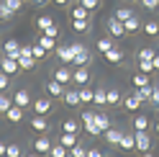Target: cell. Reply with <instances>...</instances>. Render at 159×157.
Wrapping results in <instances>:
<instances>
[{
    "mask_svg": "<svg viewBox=\"0 0 159 157\" xmlns=\"http://www.w3.org/2000/svg\"><path fill=\"white\" fill-rule=\"evenodd\" d=\"M72 52H75V62H72V67H87V64H90L93 54L87 52V46H82V44H72Z\"/></svg>",
    "mask_w": 159,
    "mask_h": 157,
    "instance_id": "1",
    "label": "cell"
},
{
    "mask_svg": "<svg viewBox=\"0 0 159 157\" xmlns=\"http://www.w3.org/2000/svg\"><path fill=\"white\" fill-rule=\"evenodd\" d=\"M80 119H82V129H85L87 134L103 136V131L98 129V124H95V113H93V111H82V113H80Z\"/></svg>",
    "mask_w": 159,
    "mask_h": 157,
    "instance_id": "2",
    "label": "cell"
},
{
    "mask_svg": "<svg viewBox=\"0 0 159 157\" xmlns=\"http://www.w3.org/2000/svg\"><path fill=\"white\" fill-rule=\"evenodd\" d=\"M54 57L59 59V64H72L75 62V52H72V44H62L54 49Z\"/></svg>",
    "mask_w": 159,
    "mask_h": 157,
    "instance_id": "3",
    "label": "cell"
},
{
    "mask_svg": "<svg viewBox=\"0 0 159 157\" xmlns=\"http://www.w3.org/2000/svg\"><path fill=\"white\" fill-rule=\"evenodd\" d=\"M31 129H34L36 134H46L49 129H52V124H49V119H46V116L34 113V116H31Z\"/></svg>",
    "mask_w": 159,
    "mask_h": 157,
    "instance_id": "4",
    "label": "cell"
},
{
    "mask_svg": "<svg viewBox=\"0 0 159 157\" xmlns=\"http://www.w3.org/2000/svg\"><path fill=\"white\" fill-rule=\"evenodd\" d=\"M54 80L59 83H64V85H72V64H62V67H57V70L52 72Z\"/></svg>",
    "mask_w": 159,
    "mask_h": 157,
    "instance_id": "5",
    "label": "cell"
},
{
    "mask_svg": "<svg viewBox=\"0 0 159 157\" xmlns=\"http://www.w3.org/2000/svg\"><path fill=\"white\" fill-rule=\"evenodd\" d=\"M0 70H3V72H8V75H16V72H21V64H18V59H13V57H0Z\"/></svg>",
    "mask_w": 159,
    "mask_h": 157,
    "instance_id": "6",
    "label": "cell"
},
{
    "mask_svg": "<svg viewBox=\"0 0 159 157\" xmlns=\"http://www.w3.org/2000/svg\"><path fill=\"white\" fill-rule=\"evenodd\" d=\"M141 103H144V101L136 95V90H134L131 95H123V101H121V106H123L126 111H131V113H136L139 108H141Z\"/></svg>",
    "mask_w": 159,
    "mask_h": 157,
    "instance_id": "7",
    "label": "cell"
},
{
    "mask_svg": "<svg viewBox=\"0 0 159 157\" xmlns=\"http://www.w3.org/2000/svg\"><path fill=\"white\" fill-rule=\"evenodd\" d=\"M108 34H111L113 39H121V36H126V28H123V21H118V18L113 16V18H108Z\"/></svg>",
    "mask_w": 159,
    "mask_h": 157,
    "instance_id": "8",
    "label": "cell"
},
{
    "mask_svg": "<svg viewBox=\"0 0 159 157\" xmlns=\"http://www.w3.org/2000/svg\"><path fill=\"white\" fill-rule=\"evenodd\" d=\"M134 134H136V150L152 152V136H149V131H134Z\"/></svg>",
    "mask_w": 159,
    "mask_h": 157,
    "instance_id": "9",
    "label": "cell"
},
{
    "mask_svg": "<svg viewBox=\"0 0 159 157\" xmlns=\"http://www.w3.org/2000/svg\"><path fill=\"white\" fill-rule=\"evenodd\" d=\"M72 83L75 85H90V70L87 67H75L72 70Z\"/></svg>",
    "mask_w": 159,
    "mask_h": 157,
    "instance_id": "10",
    "label": "cell"
},
{
    "mask_svg": "<svg viewBox=\"0 0 159 157\" xmlns=\"http://www.w3.org/2000/svg\"><path fill=\"white\" fill-rule=\"evenodd\" d=\"M62 101H64V106H69V108L80 106V103H82V98H80V88H77V90H75V88H67L64 95H62Z\"/></svg>",
    "mask_w": 159,
    "mask_h": 157,
    "instance_id": "11",
    "label": "cell"
},
{
    "mask_svg": "<svg viewBox=\"0 0 159 157\" xmlns=\"http://www.w3.org/2000/svg\"><path fill=\"white\" fill-rule=\"evenodd\" d=\"M103 59H105L108 64H123L126 57H123V52H121L118 46H111V49H108V52L103 54Z\"/></svg>",
    "mask_w": 159,
    "mask_h": 157,
    "instance_id": "12",
    "label": "cell"
},
{
    "mask_svg": "<svg viewBox=\"0 0 159 157\" xmlns=\"http://www.w3.org/2000/svg\"><path fill=\"white\" fill-rule=\"evenodd\" d=\"M49 111H52V98H49V95H41V98H36V101H34V113L46 116Z\"/></svg>",
    "mask_w": 159,
    "mask_h": 157,
    "instance_id": "13",
    "label": "cell"
},
{
    "mask_svg": "<svg viewBox=\"0 0 159 157\" xmlns=\"http://www.w3.org/2000/svg\"><path fill=\"white\" fill-rule=\"evenodd\" d=\"M64 90H67V85H64V83H59V80H54V77L46 83V93L52 95V98H62Z\"/></svg>",
    "mask_w": 159,
    "mask_h": 157,
    "instance_id": "14",
    "label": "cell"
},
{
    "mask_svg": "<svg viewBox=\"0 0 159 157\" xmlns=\"http://www.w3.org/2000/svg\"><path fill=\"white\" fill-rule=\"evenodd\" d=\"M103 136H105V142L111 144V147H118V144H121V139H123V131H121V129H113V126H111V129H105V131H103Z\"/></svg>",
    "mask_w": 159,
    "mask_h": 157,
    "instance_id": "15",
    "label": "cell"
},
{
    "mask_svg": "<svg viewBox=\"0 0 159 157\" xmlns=\"http://www.w3.org/2000/svg\"><path fill=\"white\" fill-rule=\"evenodd\" d=\"M36 41L41 44L49 54H54V49H57V39H54V36H49V34H44V31H39V39H36Z\"/></svg>",
    "mask_w": 159,
    "mask_h": 157,
    "instance_id": "16",
    "label": "cell"
},
{
    "mask_svg": "<svg viewBox=\"0 0 159 157\" xmlns=\"http://www.w3.org/2000/svg\"><path fill=\"white\" fill-rule=\"evenodd\" d=\"M34 152L36 155H49L52 152V139H49V136H39L34 142Z\"/></svg>",
    "mask_w": 159,
    "mask_h": 157,
    "instance_id": "17",
    "label": "cell"
},
{
    "mask_svg": "<svg viewBox=\"0 0 159 157\" xmlns=\"http://www.w3.org/2000/svg\"><path fill=\"white\" fill-rule=\"evenodd\" d=\"M3 52L8 57H13V59H18V57H21V44H18L16 39H8V41L3 44Z\"/></svg>",
    "mask_w": 159,
    "mask_h": 157,
    "instance_id": "18",
    "label": "cell"
},
{
    "mask_svg": "<svg viewBox=\"0 0 159 157\" xmlns=\"http://www.w3.org/2000/svg\"><path fill=\"white\" fill-rule=\"evenodd\" d=\"M5 116H8V121H11V124H21L23 121V108H21V106H11V108H8L5 111Z\"/></svg>",
    "mask_w": 159,
    "mask_h": 157,
    "instance_id": "19",
    "label": "cell"
},
{
    "mask_svg": "<svg viewBox=\"0 0 159 157\" xmlns=\"http://www.w3.org/2000/svg\"><path fill=\"white\" fill-rule=\"evenodd\" d=\"M13 103L21 106V108H28V106H31V93H28V90H18L13 95Z\"/></svg>",
    "mask_w": 159,
    "mask_h": 157,
    "instance_id": "20",
    "label": "cell"
},
{
    "mask_svg": "<svg viewBox=\"0 0 159 157\" xmlns=\"http://www.w3.org/2000/svg\"><path fill=\"white\" fill-rule=\"evenodd\" d=\"M118 150H123V152L136 150V134H123V139H121V144H118Z\"/></svg>",
    "mask_w": 159,
    "mask_h": 157,
    "instance_id": "21",
    "label": "cell"
},
{
    "mask_svg": "<svg viewBox=\"0 0 159 157\" xmlns=\"http://www.w3.org/2000/svg\"><path fill=\"white\" fill-rule=\"evenodd\" d=\"M93 106H98V108H105V106H108V90H105V88H98V90H95Z\"/></svg>",
    "mask_w": 159,
    "mask_h": 157,
    "instance_id": "22",
    "label": "cell"
},
{
    "mask_svg": "<svg viewBox=\"0 0 159 157\" xmlns=\"http://www.w3.org/2000/svg\"><path fill=\"white\" fill-rule=\"evenodd\" d=\"M134 131H149V126H152V121H149V116H134Z\"/></svg>",
    "mask_w": 159,
    "mask_h": 157,
    "instance_id": "23",
    "label": "cell"
},
{
    "mask_svg": "<svg viewBox=\"0 0 159 157\" xmlns=\"http://www.w3.org/2000/svg\"><path fill=\"white\" fill-rule=\"evenodd\" d=\"M36 57L34 54H21V57H18V64H21V70H34V67H36Z\"/></svg>",
    "mask_w": 159,
    "mask_h": 157,
    "instance_id": "24",
    "label": "cell"
},
{
    "mask_svg": "<svg viewBox=\"0 0 159 157\" xmlns=\"http://www.w3.org/2000/svg\"><path fill=\"white\" fill-rule=\"evenodd\" d=\"M77 139H80L77 134H72V131H62V136H59V144H64L67 150H72V147L77 144Z\"/></svg>",
    "mask_w": 159,
    "mask_h": 157,
    "instance_id": "25",
    "label": "cell"
},
{
    "mask_svg": "<svg viewBox=\"0 0 159 157\" xmlns=\"http://www.w3.org/2000/svg\"><path fill=\"white\" fill-rule=\"evenodd\" d=\"M123 28H126V34H136L139 28H141V21H139V16L134 13L128 21H123Z\"/></svg>",
    "mask_w": 159,
    "mask_h": 157,
    "instance_id": "26",
    "label": "cell"
},
{
    "mask_svg": "<svg viewBox=\"0 0 159 157\" xmlns=\"http://www.w3.org/2000/svg\"><path fill=\"white\" fill-rule=\"evenodd\" d=\"M95 124H98V129H100V131H105V129H111V116H108V113H95Z\"/></svg>",
    "mask_w": 159,
    "mask_h": 157,
    "instance_id": "27",
    "label": "cell"
},
{
    "mask_svg": "<svg viewBox=\"0 0 159 157\" xmlns=\"http://www.w3.org/2000/svg\"><path fill=\"white\" fill-rule=\"evenodd\" d=\"M131 85H134V88H144V85H149V72H141V70H139V72L131 77Z\"/></svg>",
    "mask_w": 159,
    "mask_h": 157,
    "instance_id": "28",
    "label": "cell"
},
{
    "mask_svg": "<svg viewBox=\"0 0 159 157\" xmlns=\"http://www.w3.org/2000/svg\"><path fill=\"white\" fill-rule=\"evenodd\" d=\"M141 31H144L146 36H159V23L154 21V18H152V21H146V23H141Z\"/></svg>",
    "mask_w": 159,
    "mask_h": 157,
    "instance_id": "29",
    "label": "cell"
},
{
    "mask_svg": "<svg viewBox=\"0 0 159 157\" xmlns=\"http://www.w3.org/2000/svg\"><path fill=\"white\" fill-rule=\"evenodd\" d=\"M80 98H82V103L87 106V103H93V98H95V90L90 85H80Z\"/></svg>",
    "mask_w": 159,
    "mask_h": 157,
    "instance_id": "30",
    "label": "cell"
},
{
    "mask_svg": "<svg viewBox=\"0 0 159 157\" xmlns=\"http://www.w3.org/2000/svg\"><path fill=\"white\" fill-rule=\"evenodd\" d=\"M134 90H136V95L141 98L144 103H149V98H152V93H154V85L149 83V85H144V88H134Z\"/></svg>",
    "mask_w": 159,
    "mask_h": 157,
    "instance_id": "31",
    "label": "cell"
},
{
    "mask_svg": "<svg viewBox=\"0 0 159 157\" xmlns=\"http://www.w3.org/2000/svg\"><path fill=\"white\" fill-rule=\"evenodd\" d=\"M121 101H123V95H121V90H116V88H111L108 90V106H121Z\"/></svg>",
    "mask_w": 159,
    "mask_h": 157,
    "instance_id": "32",
    "label": "cell"
},
{
    "mask_svg": "<svg viewBox=\"0 0 159 157\" xmlns=\"http://www.w3.org/2000/svg\"><path fill=\"white\" fill-rule=\"evenodd\" d=\"M69 23H72V28H75L77 34L87 31V26H90V23H87V18H69Z\"/></svg>",
    "mask_w": 159,
    "mask_h": 157,
    "instance_id": "33",
    "label": "cell"
},
{
    "mask_svg": "<svg viewBox=\"0 0 159 157\" xmlns=\"http://www.w3.org/2000/svg\"><path fill=\"white\" fill-rule=\"evenodd\" d=\"M62 131L77 134V131H80V121H77V119H64V121H62Z\"/></svg>",
    "mask_w": 159,
    "mask_h": 157,
    "instance_id": "34",
    "label": "cell"
},
{
    "mask_svg": "<svg viewBox=\"0 0 159 157\" xmlns=\"http://www.w3.org/2000/svg\"><path fill=\"white\" fill-rule=\"evenodd\" d=\"M13 106V95H5V90H0V113H5Z\"/></svg>",
    "mask_w": 159,
    "mask_h": 157,
    "instance_id": "35",
    "label": "cell"
},
{
    "mask_svg": "<svg viewBox=\"0 0 159 157\" xmlns=\"http://www.w3.org/2000/svg\"><path fill=\"white\" fill-rule=\"evenodd\" d=\"M111 46H113V36L108 34V36H103L100 41H98V52H100V54H105V52H108Z\"/></svg>",
    "mask_w": 159,
    "mask_h": 157,
    "instance_id": "36",
    "label": "cell"
},
{
    "mask_svg": "<svg viewBox=\"0 0 159 157\" xmlns=\"http://www.w3.org/2000/svg\"><path fill=\"white\" fill-rule=\"evenodd\" d=\"M154 54H157V49H152V46H144V49H139L136 59H154Z\"/></svg>",
    "mask_w": 159,
    "mask_h": 157,
    "instance_id": "37",
    "label": "cell"
},
{
    "mask_svg": "<svg viewBox=\"0 0 159 157\" xmlns=\"http://www.w3.org/2000/svg\"><path fill=\"white\" fill-rule=\"evenodd\" d=\"M13 16H16V13L11 11V8H8V3L3 0V3H0V21H11Z\"/></svg>",
    "mask_w": 159,
    "mask_h": 157,
    "instance_id": "38",
    "label": "cell"
},
{
    "mask_svg": "<svg viewBox=\"0 0 159 157\" xmlns=\"http://www.w3.org/2000/svg\"><path fill=\"white\" fill-rule=\"evenodd\" d=\"M49 155H54V157H67L69 150H67L64 144H52V152H49Z\"/></svg>",
    "mask_w": 159,
    "mask_h": 157,
    "instance_id": "39",
    "label": "cell"
},
{
    "mask_svg": "<svg viewBox=\"0 0 159 157\" xmlns=\"http://www.w3.org/2000/svg\"><path fill=\"white\" fill-rule=\"evenodd\" d=\"M54 21H52V16H39V21H36V26H39V31H46L49 26H52Z\"/></svg>",
    "mask_w": 159,
    "mask_h": 157,
    "instance_id": "40",
    "label": "cell"
},
{
    "mask_svg": "<svg viewBox=\"0 0 159 157\" xmlns=\"http://www.w3.org/2000/svg\"><path fill=\"white\" fill-rule=\"evenodd\" d=\"M87 16H90V11H87L85 5H75L72 8V18H87Z\"/></svg>",
    "mask_w": 159,
    "mask_h": 157,
    "instance_id": "41",
    "label": "cell"
},
{
    "mask_svg": "<svg viewBox=\"0 0 159 157\" xmlns=\"http://www.w3.org/2000/svg\"><path fill=\"white\" fill-rule=\"evenodd\" d=\"M113 16L118 18V21H128V18L134 16V11H128V8H118V11H116Z\"/></svg>",
    "mask_w": 159,
    "mask_h": 157,
    "instance_id": "42",
    "label": "cell"
},
{
    "mask_svg": "<svg viewBox=\"0 0 159 157\" xmlns=\"http://www.w3.org/2000/svg\"><path fill=\"white\" fill-rule=\"evenodd\" d=\"M139 70L152 75V72H154V62H152V59H139Z\"/></svg>",
    "mask_w": 159,
    "mask_h": 157,
    "instance_id": "43",
    "label": "cell"
},
{
    "mask_svg": "<svg viewBox=\"0 0 159 157\" xmlns=\"http://www.w3.org/2000/svg\"><path fill=\"white\" fill-rule=\"evenodd\" d=\"M80 5H85L87 8V11H98V8H100V0H80Z\"/></svg>",
    "mask_w": 159,
    "mask_h": 157,
    "instance_id": "44",
    "label": "cell"
},
{
    "mask_svg": "<svg viewBox=\"0 0 159 157\" xmlns=\"http://www.w3.org/2000/svg\"><path fill=\"white\" fill-rule=\"evenodd\" d=\"M69 152H72V157H85V155H87V147H82V144L77 142V144H75Z\"/></svg>",
    "mask_w": 159,
    "mask_h": 157,
    "instance_id": "45",
    "label": "cell"
},
{
    "mask_svg": "<svg viewBox=\"0 0 159 157\" xmlns=\"http://www.w3.org/2000/svg\"><path fill=\"white\" fill-rule=\"evenodd\" d=\"M139 3H141L146 11H152V13H154V11H159V0H139Z\"/></svg>",
    "mask_w": 159,
    "mask_h": 157,
    "instance_id": "46",
    "label": "cell"
},
{
    "mask_svg": "<svg viewBox=\"0 0 159 157\" xmlns=\"http://www.w3.org/2000/svg\"><path fill=\"white\" fill-rule=\"evenodd\" d=\"M149 106H152V108H159V85L154 88V93H152V98H149Z\"/></svg>",
    "mask_w": 159,
    "mask_h": 157,
    "instance_id": "47",
    "label": "cell"
},
{
    "mask_svg": "<svg viewBox=\"0 0 159 157\" xmlns=\"http://www.w3.org/2000/svg\"><path fill=\"white\" fill-rule=\"evenodd\" d=\"M5 3H8V8H11L13 13H18V11L23 8V0H5Z\"/></svg>",
    "mask_w": 159,
    "mask_h": 157,
    "instance_id": "48",
    "label": "cell"
},
{
    "mask_svg": "<svg viewBox=\"0 0 159 157\" xmlns=\"http://www.w3.org/2000/svg\"><path fill=\"white\" fill-rule=\"evenodd\" d=\"M5 155H8V157H18V155H21V147H18V144H8Z\"/></svg>",
    "mask_w": 159,
    "mask_h": 157,
    "instance_id": "49",
    "label": "cell"
},
{
    "mask_svg": "<svg viewBox=\"0 0 159 157\" xmlns=\"http://www.w3.org/2000/svg\"><path fill=\"white\" fill-rule=\"evenodd\" d=\"M8 83H11V75L0 70V90H5V88H8Z\"/></svg>",
    "mask_w": 159,
    "mask_h": 157,
    "instance_id": "50",
    "label": "cell"
},
{
    "mask_svg": "<svg viewBox=\"0 0 159 157\" xmlns=\"http://www.w3.org/2000/svg\"><path fill=\"white\" fill-rule=\"evenodd\" d=\"M44 34H49V36H54V39H57V36H59V26H57V23H52V26H49Z\"/></svg>",
    "mask_w": 159,
    "mask_h": 157,
    "instance_id": "51",
    "label": "cell"
},
{
    "mask_svg": "<svg viewBox=\"0 0 159 157\" xmlns=\"http://www.w3.org/2000/svg\"><path fill=\"white\" fill-rule=\"evenodd\" d=\"M103 152L100 150H98V147H90V150H87V157H100Z\"/></svg>",
    "mask_w": 159,
    "mask_h": 157,
    "instance_id": "52",
    "label": "cell"
},
{
    "mask_svg": "<svg viewBox=\"0 0 159 157\" xmlns=\"http://www.w3.org/2000/svg\"><path fill=\"white\" fill-rule=\"evenodd\" d=\"M49 0H31V5H36V8H41V5H46Z\"/></svg>",
    "mask_w": 159,
    "mask_h": 157,
    "instance_id": "53",
    "label": "cell"
},
{
    "mask_svg": "<svg viewBox=\"0 0 159 157\" xmlns=\"http://www.w3.org/2000/svg\"><path fill=\"white\" fill-rule=\"evenodd\" d=\"M152 62H154V72H159V54H154V59H152Z\"/></svg>",
    "mask_w": 159,
    "mask_h": 157,
    "instance_id": "54",
    "label": "cell"
},
{
    "mask_svg": "<svg viewBox=\"0 0 159 157\" xmlns=\"http://www.w3.org/2000/svg\"><path fill=\"white\" fill-rule=\"evenodd\" d=\"M52 3H57V5H67L69 0H52Z\"/></svg>",
    "mask_w": 159,
    "mask_h": 157,
    "instance_id": "55",
    "label": "cell"
},
{
    "mask_svg": "<svg viewBox=\"0 0 159 157\" xmlns=\"http://www.w3.org/2000/svg\"><path fill=\"white\" fill-rule=\"evenodd\" d=\"M5 150H8V144H3V142H0V155H5Z\"/></svg>",
    "mask_w": 159,
    "mask_h": 157,
    "instance_id": "56",
    "label": "cell"
},
{
    "mask_svg": "<svg viewBox=\"0 0 159 157\" xmlns=\"http://www.w3.org/2000/svg\"><path fill=\"white\" fill-rule=\"evenodd\" d=\"M154 131H157V134H159V121H157V126H154Z\"/></svg>",
    "mask_w": 159,
    "mask_h": 157,
    "instance_id": "57",
    "label": "cell"
},
{
    "mask_svg": "<svg viewBox=\"0 0 159 157\" xmlns=\"http://www.w3.org/2000/svg\"><path fill=\"white\" fill-rule=\"evenodd\" d=\"M69 3H77V0H69Z\"/></svg>",
    "mask_w": 159,
    "mask_h": 157,
    "instance_id": "58",
    "label": "cell"
},
{
    "mask_svg": "<svg viewBox=\"0 0 159 157\" xmlns=\"http://www.w3.org/2000/svg\"><path fill=\"white\" fill-rule=\"evenodd\" d=\"M157 54H159V46H157Z\"/></svg>",
    "mask_w": 159,
    "mask_h": 157,
    "instance_id": "59",
    "label": "cell"
},
{
    "mask_svg": "<svg viewBox=\"0 0 159 157\" xmlns=\"http://www.w3.org/2000/svg\"><path fill=\"white\" fill-rule=\"evenodd\" d=\"M157 111H159V108H157Z\"/></svg>",
    "mask_w": 159,
    "mask_h": 157,
    "instance_id": "60",
    "label": "cell"
}]
</instances>
